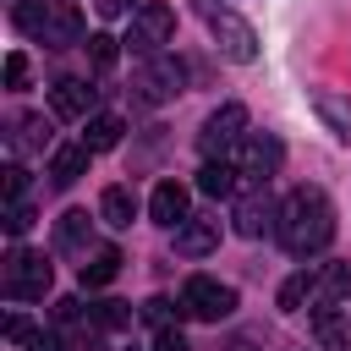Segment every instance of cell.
I'll return each instance as SVG.
<instances>
[{
	"instance_id": "1",
	"label": "cell",
	"mask_w": 351,
	"mask_h": 351,
	"mask_svg": "<svg viewBox=\"0 0 351 351\" xmlns=\"http://www.w3.org/2000/svg\"><path fill=\"white\" fill-rule=\"evenodd\" d=\"M280 247L291 258H313L335 241V203L324 186H296L285 203H280Z\"/></svg>"
},
{
	"instance_id": "2",
	"label": "cell",
	"mask_w": 351,
	"mask_h": 351,
	"mask_svg": "<svg viewBox=\"0 0 351 351\" xmlns=\"http://www.w3.org/2000/svg\"><path fill=\"white\" fill-rule=\"evenodd\" d=\"M11 22H16V33L49 44V49H71V44H82V11L66 5V0H16Z\"/></svg>"
},
{
	"instance_id": "3",
	"label": "cell",
	"mask_w": 351,
	"mask_h": 351,
	"mask_svg": "<svg viewBox=\"0 0 351 351\" xmlns=\"http://www.w3.org/2000/svg\"><path fill=\"white\" fill-rule=\"evenodd\" d=\"M192 11L203 16V27L214 33V44H219V55H225V60H236V66L258 60V33H252V22H247V16H236L225 0H192Z\"/></svg>"
},
{
	"instance_id": "4",
	"label": "cell",
	"mask_w": 351,
	"mask_h": 351,
	"mask_svg": "<svg viewBox=\"0 0 351 351\" xmlns=\"http://www.w3.org/2000/svg\"><path fill=\"white\" fill-rule=\"evenodd\" d=\"M176 313L181 318H197V324H219V318L236 313V285H225L214 274H192L181 285V296H176Z\"/></svg>"
},
{
	"instance_id": "5",
	"label": "cell",
	"mask_w": 351,
	"mask_h": 351,
	"mask_svg": "<svg viewBox=\"0 0 351 351\" xmlns=\"http://www.w3.org/2000/svg\"><path fill=\"white\" fill-rule=\"evenodd\" d=\"M49 280H55V269H49L44 252H33V247H11V258H5V269H0V285H5L11 302H44Z\"/></svg>"
},
{
	"instance_id": "6",
	"label": "cell",
	"mask_w": 351,
	"mask_h": 351,
	"mask_svg": "<svg viewBox=\"0 0 351 351\" xmlns=\"http://www.w3.org/2000/svg\"><path fill=\"white\" fill-rule=\"evenodd\" d=\"M170 38H176V11H170L165 0H143V5L132 11V27H126V38H121V44H126L132 55H143V60H148V55H165V44H170Z\"/></svg>"
},
{
	"instance_id": "7",
	"label": "cell",
	"mask_w": 351,
	"mask_h": 351,
	"mask_svg": "<svg viewBox=\"0 0 351 351\" xmlns=\"http://www.w3.org/2000/svg\"><path fill=\"white\" fill-rule=\"evenodd\" d=\"M132 88H137L143 104H165V99H176V93L186 88V66H181L176 55H148V60L137 66Z\"/></svg>"
},
{
	"instance_id": "8",
	"label": "cell",
	"mask_w": 351,
	"mask_h": 351,
	"mask_svg": "<svg viewBox=\"0 0 351 351\" xmlns=\"http://www.w3.org/2000/svg\"><path fill=\"white\" fill-rule=\"evenodd\" d=\"M241 137H247V104H219V110L203 121L197 148H203V159H230Z\"/></svg>"
},
{
	"instance_id": "9",
	"label": "cell",
	"mask_w": 351,
	"mask_h": 351,
	"mask_svg": "<svg viewBox=\"0 0 351 351\" xmlns=\"http://www.w3.org/2000/svg\"><path fill=\"white\" fill-rule=\"evenodd\" d=\"M236 170H241V186H263L274 170H280V159H285V148L274 143V137H263V132H247L241 143H236Z\"/></svg>"
},
{
	"instance_id": "10",
	"label": "cell",
	"mask_w": 351,
	"mask_h": 351,
	"mask_svg": "<svg viewBox=\"0 0 351 351\" xmlns=\"http://www.w3.org/2000/svg\"><path fill=\"white\" fill-rule=\"evenodd\" d=\"M274 230H280V203L263 186H247V197L236 203V236L258 241V236H274Z\"/></svg>"
},
{
	"instance_id": "11",
	"label": "cell",
	"mask_w": 351,
	"mask_h": 351,
	"mask_svg": "<svg viewBox=\"0 0 351 351\" xmlns=\"http://www.w3.org/2000/svg\"><path fill=\"white\" fill-rule=\"evenodd\" d=\"M351 302V263H318L313 269V296H307V307L313 313H335V307H346Z\"/></svg>"
},
{
	"instance_id": "12",
	"label": "cell",
	"mask_w": 351,
	"mask_h": 351,
	"mask_svg": "<svg viewBox=\"0 0 351 351\" xmlns=\"http://www.w3.org/2000/svg\"><path fill=\"white\" fill-rule=\"evenodd\" d=\"M307 104H313V115L324 121V132H329L335 143H351V93L313 88V93H307Z\"/></svg>"
},
{
	"instance_id": "13",
	"label": "cell",
	"mask_w": 351,
	"mask_h": 351,
	"mask_svg": "<svg viewBox=\"0 0 351 351\" xmlns=\"http://www.w3.org/2000/svg\"><path fill=\"white\" fill-rule=\"evenodd\" d=\"M93 99H99V88H88L82 77H60V82L49 88V110H55L60 121H88V115H93Z\"/></svg>"
},
{
	"instance_id": "14",
	"label": "cell",
	"mask_w": 351,
	"mask_h": 351,
	"mask_svg": "<svg viewBox=\"0 0 351 351\" xmlns=\"http://www.w3.org/2000/svg\"><path fill=\"white\" fill-rule=\"evenodd\" d=\"M148 219L154 225H165V230H181L192 214H186V186L181 181H159L154 192H148Z\"/></svg>"
},
{
	"instance_id": "15",
	"label": "cell",
	"mask_w": 351,
	"mask_h": 351,
	"mask_svg": "<svg viewBox=\"0 0 351 351\" xmlns=\"http://www.w3.org/2000/svg\"><path fill=\"white\" fill-rule=\"evenodd\" d=\"M55 252H71V258L93 252V219H88V208H66L55 219Z\"/></svg>"
},
{
	"instance_id": "16",
	"label": "cell",
	"mask_w": 351,
	"mask_h": 351,
	"mask_svg": "<svg viewBox=\"0 0 351 351\" xmlns=\"http://www.w3.org/2000/svg\"><path fill=\"white\" fill-rule=\"evenodd\" d=\"M88 159H93V148L88 143H60L55 154H49V186H77L82 176H88Z\"/></svg>"
},
{
	"instance_id": "17",
	"label": "cell",
	"mask_w": 351,
	"mask_h": 351,
	"mask_svg": "<svg viewBox=\"0 0 351 351\" xmlns=\"http://www.w3.org/2000/svg\"><path fill=\"white\" fill-rule=\"evenodd\" d=\"M219 247V219H208V214H192L181 230H176V252L181 258H208Z\"/></svg>"
},
{
	"instance_id": "18",
	"label": "cell",
	"mask_w": 351,
	"mask_h": 351,
	"mask_svg": "<svg viewBox=\"0 0 351 351\" xmlns=\"http://www.w3.org/2000/svg\"><path fill=\"white\" fill-rule=\"evenodd\" d=\"M197 192H203V197H230V192H241V170H236V159H203V170H197Z\"/></svg>"
},
{
	"instance_id": "19",
	"label": "cell",
	"mask_w": 351,
	"mask_h": 351,
	"mask_svg": "<svg viewBox=\"0 0 351 351\" xmlns=\"http://www.w3.org/2000/svg\"><path fill=\"white\" fill-rule=\"evenodd\" d=\"M99 219H104L110 230H126V225L137 219V192H132V186H121V181H115V186H104V192H99Z\"/></svg>"
},
{
	"instance_id": "20",
	"label": "cell",
	"mask_w": 351,
	"mask_h": 351,
	"mask_svg": "<svg viewBox=\"0 0 351 351\" xmlns=\"http://www.w3.org/2000/svg\"><path fill=\"white\" fill-rule=\"evenodd\" d=\"M121 263H126V258H121L115 247H93V252L82 258V269H77L82 291H104V285H110V280L121 274Z\"/></svg>"
},
{
	"instance_id": "21",
	"label": "cell",
	"mask_w": 351,
	"mask_h": 351,
	"mask_svg": "<svg viewBox=\"0 0 351 351\" xmlns=\"http://www.w3.org/2000/svg\"><path fill=\"white\" fill-rule=\"evenodd\" d=\"M121 132H126V121L110 115V110H93V115L82 121V143H88L93 154H110V148L121 143Z\"/></svg>"
},
{
	"instance_id": "22",
	"label": "cell",
	"mask_w": 351,
	"mask_h": 351,
	"mask_svg": "<svg viewBox=\"0 0 351 351\" xmlns=\"http://www.w3.org/2000/svg\"><path fill=\"white\" fill-rule=\"evenodd\" d=\"M313 296V269H296L285 285H280V313H302Z\"/></svg>"
},
{
	"instance_id": "23",
	"label": "cell",
	"mask_w": 351,
	"mask_h": 351,
	"mask_svg": "<svg viewBox=\"0 0 351 351\" xmlns=\"http://www.w3.org/2000/svg\"><path fill=\"white\" fill-rule=\"evenodd\" d=\"M121 49H126L121 38H110V33H88V66H93V71H110V66L121 60Z\"/></svg>"
},
{
	"instance_id": "24",
	"label": "cell",
	"mask_w": 351,
	"mask_h": 351,
	"mask_svg": "<svg viewBox=\"0 0 351 351\" xmlns=\"http://www.w3.org/2000/svg\"><path fill=\"white\" fill-rule=\"evenodd\" d=\"M88 318H93L99 335H110V329H126V324H132V307H126V302H93Z\"/></svg>"
},
{
	"instance_id": "25",
	"label": "cell",
	"mask_w": 351,
	"mask_h": 351,
	"mask_svg": "<svg viewBox=\"0 0 351 351\" xmlns=\"http://www.w3.org/2000/svg\"><path fill=\"white\" fill-rule=\"evenodd\" d=\"M49 143V121L44 115H22L16 121V148H44Z\"/></svg>"
},
{
	"instance_id": "26",
	"label": "cell",
	"mask_w": 351,
	"mask_h": 351,
	"mask_svg": "<svg viewBox=\"0 0 351 351\" xmlns=\"http://www.w3.org/2000/svg\"><path fill=\"white\" fill-rule=\"evenodd\" d=\"M33 219H38V214H33V203H27V197L5 203V236H27V230H33Z\"/></svg>"
},
{
	"instance_id": "27",
	"label": "cell",
	"mask_w": 351,
	"mask_h": 351,
	"mask_svg": "<svg viewBox=\"0 0 351 351\" xmlns=\"http://www.w3.org/2000/svg\"><path fill=\"white\" fill-rule=\"evenodd\" d=\"M27 351H71V340H66L60 324H49V329H33L27 335Z\"/></svg>"
},
{
	"instance_id": "28",
	"label": "cell",
	"mask_w": 351,
	"mask_h": 351,
	"mask_svg": "<svg viewBox=\"0 0 351 351\" xmlns=\"http://www.w3.org/2000/svg\"><path fill=\"white\" fill-rule=\"evenodd\" d=\"M0 186H5V203H16V197L27 192V170H22V165H5V170H0Z\"/></svg>"
},
{
	"instance_id": "29",
	"label": "cell",
	"mask_w": 351,
	"mask_h": 351,
	"mask_svg": "<svg viewBox=\"0 0 351 351\" xmlns=\"http://www.w3.org/2000/svg\"><path fill=\"white\" fill-rule=\"evenodd\" d=\"M5 88H27V55L22 49L5 55Z\"/></svg>"
},
{
	"instance_id": "30",
	"label": "cell",
	"mask_w": 351,
	"mask_h": 351,
	"mask_svg": "<svg viewBox=\"0 0 351 351\" xmlns=\"http://www.w3.org/2000/svg\"><path fill=\"white\" fill-rule=\"evenodd\" d=\"M27 335H33V324H27L22 313H11V318H5V340H11V346H27Z\"/></svg>"
},
{
	"instance_id": "31",
	"label": "cell",
	"mask_w": 351,
	"mask_h": 351,
	"mask_svg": "<svg viewBox=\"0 0 351 351\" xmlns=\"http://www.w3.org/2000/svg\"><path fill=\"white\" fill-rule=\"evenodd\" d=\"M143 318H148V324H159V329H170V302H159V296H154V302H143Z\"/></svg>"
},
{
	"instance_id": "32",
	"label": "cell",
	"mask_w": 351,
	"mask_h": 351,
	"mask_svg": "<svg viewBox=\"0 0 351 351\" xmlns=\"http://www.w3.org/2000/svg\"><path fill=\"white\" fill-rule=\"evenodd\" d=\"M154 351H186L181 329H159V335H154Z\"/></svg>"
},
{
	"instance_id": "33",
	"label": "cell",
	"mask_w": 351,
	"mask_h": 351,
	"mask_svg": "<svg viewBox=\"0 0 351 351\" xmlns=\"http://www.w3.org/2000/svg\"><path fill=\"white\" fill-rule=\"evenodd\" d=\"M99 5V16H132L137 11V0H93Z\"/></svg>"
},
{
	"instance_id": "34",
	"label": "cell",
	"mask_w": 351,
	"mask_h": 351,
	"mask_svg": "<svg viewBox=\"0 0 351 351\" xmlns=\"http://www.w3.org/2000/svg\"><path fill=\"white\" fill-rule=\"evenodd\" d=\"M329 351H351V335H340V340H329Z\"/></svg>"
}]
</instances>
